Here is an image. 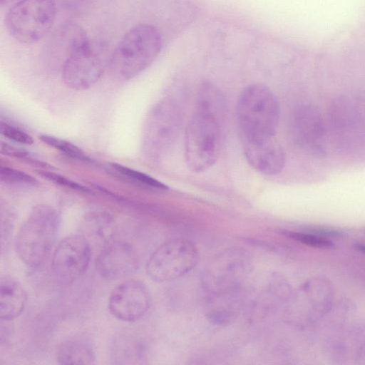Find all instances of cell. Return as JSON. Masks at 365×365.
Wrapping results in <instances>:
<instances>
[{
    "instance_id": "8",
    "label": "cell",
    "mask_w": 365,
    "mask_h": 365,
    "mask_svg": "<svg viewBox=\"0 0 365 365\" xmlns=\"http://www.w3.org/2000/svg\"><path fill=\"white\" fill-rule=\"evenodd\" d=\"M181 112L171 98L158 103L146 118L143 133V148L153 159L164 157L175 144L181 127Z\"/></svg>"
},
{
    "instance_id": "9",
    "label": "cell",
    "mask_w": 365,
    "mask_h": 365,
    "mask_svg": "<svg viewBox=\"0 0 365 365\" xmlns=\"http://www.w3.org/2000/svg\"><path fill=\"white\" fill-rule=\"evenodd\" d=\"M110 56L111 53L104 42L89 40L63 63L64 83L78 91L91 88L108 68Z\"/></svg>"
},
{
    "instance_id": "29",
    "label": "cell",
    "mask_w": 365,
    "mask_h": 365,
    "mask_svg": "<svg viewBox=\"0 0 365 365\" xmlns=\"http://www.w3.org/2000/svg\"><path fill=\"white\" fill-rule=\"evenodd\" d=\"M20 0H0V5L1 7L7 6L10 4H14Z\"/></svg>"
},
{
    "instance_id": "17",
    "label": "cell",
    "mask_w": 365,
    "mask_h": 365,
    "mask_svg": "<svg viewBox=\"0 0 365 365\" xmlns=\"http://www.w3.org/2000/svg\"><path fill=\"white\" fill-rule=\"evenodd\" d=\"M26 293L16 279L5 276L0 284V318L11 321L19 317L25 308Z\"/></svg>"
},
{
    "instance_id": "25",
    "label": "cell",
    "mask_w": 365,
    "mask_h": 365,
    "mask_svg": "<svg viewBox=\"0 0 365 365\" xmlns=\"http://www.w3.org/2000/svg\"><path fill=\"white\" fill-rule=\"evenodd\" d=\"M38 173L45 179L48 180L50 182H52L56 185L65 187L66 188H70L71 190H78L79 192H89L90 190L76 182H74L67 178H66L63 175H61L60 174L53 173L50 170H39Z\"/></svg>"
},
{
    "instance_id": "14",
    "label": "cell",
    "mask_w": 365,
    "mask_h": 365,
    "mask_svg": "<svg viewBox=\"0 0 365 365\" xmlns=\"http://www.w3.org/2000/svg\"><path fill=\"white\" fill-rule=\"evenodd\" d=\"M330 120L334 134L342 141L343 147L353 148L365 144V130L359 118L354 96H342L334 102Z\"/></svg>"
},
{
    "instance_id": "22",
    "label": "cell",
    "mask_w": 365,
    "mask_h": 365,
    "mask_svg": "<svg viewBox=\"0 0 365 365\" xmlns=\"http://www.w3.org/2000/svg\"><path fill=\"white\" fill-rule=\"evenodd\" d=\"M0 180L2 182L21 186H34L37 180L29 174L7 166L0 167Z\"/></svg>"
},
{
    "instance_id": "18",
    "label": "cell",
    "mask_w": 365,
    "mask_h": 365,
    "mask_svg": "<svg viewBox=\"0 0 365 365\" xmlns=\"http://www.w3.org/2000/svg\"><path fill=\"white\" fill-rule=\"evenodd\" d=\"M56 359L61 364H93L96 363V354L86 341L70 339L58 346Z\"/></svg>"
},
{
    "instance_id": "27",
    "label": "cell",
    "mask_w": 365,
    "mask_h": 365,
    "mask_svg": "<svg viewBox=\"0 0 365 365\" xmlns=\"http://www.w3.org/2000/svg\"><path fill=\"white\" fill-rule=\"evenodd\" d=\"M61 2L68 8H78L86 4L90 0H60Z\"/></svg>"
},
{
    "instance_id": "24",
    "label": "cell",
    "mask_w": 365,
    "mask_h": 365,
    "mask_svg": "<svg viewBox=\"0 0 365 365\" xmlns=\"http://www.w3.org/2000/svg\"><path fill=\"white\" fill-rule=\"evenodd\" d=\"M0 133L4 138L20 144L34 143L33 138L28 133L7 122L1 121Z\"/></svg>"
},
{
    "instance_id": "11",
    "label": "cell",
    "mask_w": 365,
    "mask_h": 365,
    "mask_svg": "<svg viewBox=\"0 0 365 365\" xmlns=\"http://www.w3.org/2000/svg\"><path fill=\"white\" fill-rule=\"evenodd\" d=\"M91 258V247L82 235H71L56 247L51 261L56 277L64 284L79 278L87 269Z\"/></svg>"
},
{
    "instance_id": "1",
    "label": "cell",
    "mask_w": 365,
    "mask_h": 365,
    "mask_svg": "<svg viewBox=\"0 0 365 365\" xmlns=\"http://www.w3.org/2000/svg\"><path fill=\"white\" fill-rule=\"evenodd\" d=\"M236 115L242 143L276 138L279 104L267 86L255 83L247 86L238 98Z\"/></svg>"
},
{
    "instance_id": "7",
    "label": "cell",
    "mask_w": 365,
    "mask_h": 365,
    "mask_svg": "<svg viewBox=\"0 0 365 365\" xmlns=\"http://www.w3.org/2000/svg\"><path fill=\"white\" fill-rule=\"evenodd\" d=\"M195 245L185 238H174L161 244L150 256L145 267L148 277L157 282L177 279L198 264Z\"/></svg>"
},
{
    "instance_id": "13",
    "label": "cell",
    "mask_w": 365,
    "mask_h": 365,
    "mask_svg": "<svg viewBox=\"0 0 365 365\" xmlns=\"http://www.w3.org/2000/svg\"><path fill=\"white\" fill-rule=\"evenodd\" d=\"M151 305L147 287L138 280L125 281L111 292L108 309L118 320L132 322L143 318Z\"/></svg>"
},
{
    "instance_id": "19",
    "label": "cell",
    "mask_w": 365,
    "mask_h": 365,
    "mask_svg": "<svg viewBox=\"0 0 365 365\" xmlns=\"http://www.w3.org/2000/svg\"><path fill=\"white\" fill-rule=\"evenodd\" d=\"M113 222V217L108 213L94 212L86 216L82 228L89 236L101 237L105 242L111 237L109 234Z\"/></svg>"
},
{
    "instance_id": "23",
    "label": "cell",
    "mask_w": 365,
    "mask_h": 365,
    "mask_svg": "<svg viewBox=\"0 0 365 365\" xmlns=\"http://www.w3.org/2000/svg\"><path fill=\"white\" fill-rule=\"evenodd\" d=\"M285 235L296 241L312 247L331 249L334 247V242L329 238L315 235L308 231H288L285 232Z\"/></svg>"
},
{
    "instance_id": "5",
    "label": "cell",
    "mask_w": 365,
    "mask_h": 365,
    "mask_svg": "<svg viewBox=\"0 0 365 365\" xmlns=\"http://www.w3.org/2000/svg\"><path fill=\"white\" fill-rule=\"evenodd\" d=\"M56 14L54 0H20L8 11L5 26L9 34L19 42L33 43L50 31Z\"/></svg>"
},
{
    "instance_id": "21",
    "label": "cell",
    "mask_w": 365,
    "mask_h": 365,
    "mask_svg": "<svg viewBox=\"0 0 365 365\" xmlns=\"http://www.w3.org/2000/svg\"><path fill=\"white\" fill-rule=\"evenodd\" d=\"M39 138L45 144L66 155L67 156L79 160H90L89 158L85 154L83 150L68 140L49 135H41Z\"/></svg>"
},
{
    "instance_id": "15",
    "label": "cell",
    "mask_w": 365,
    "mask_h": 365,
    "mask_svg": "<svg viewBox=\"0 0 365 365\" xmlns=\"http://www.w3.org/2000/svg\"><path fill=\"white\" fill-rule=\"evenodd\" d=\"M243 153L253 169L264 175L279 173L286 163L284 148L275 139L260 143H242Z\"/></svg>"
},
{
    "instance_id": "26",
    "label": "cell",
    "mask_w": 365,
    "mask_h": 365,
    "mask_svg": "<svg viewBox=\"0 0 365 365\" xmlns=\"http://www.w3.org/2000/svg\"><path fill=\"white\" fill-rule=\"evenodd\" d=\"M357 112L365 130V91L354 96Z\"/></svg>"
},
{
    "instance_id": "16",
    "label": "cell",
    "mask_w": 365,
    "mask_h": 365,
    "mask_svg": "<svg viewBox=\"0 0 365 365\" xmlns=\"http://www.w3.org/2000/svg\"><path fill=\"white\" fill-rule=\"evenodd\" d=\"M89 40L86 31L79 24L74 22L64 23L48 39L44 45L45 52L51 56L61 57L63 64L74 51Z\"/></svg>"
},
{
    "instance_id": "6",
    "label": "cell",
    "mask_w": 365,
    "mask_h": 365,
    "mask_svg": "<svg viewBox=\"0 0 365 365\" xmlns=\"http://www.w3.org/2000/svg\"><path fill=\"white\" fill-rule=\"evenodd\" d=\"M252 268V259L247 250L228 248L207 262L201 272L202 284L212 294H226L240 286L247 279Z\"/></svg>"
},
{
    "instance_id": "10",
    "label": "cell",
    "mask_w": 365,
    "mask_h": 365,
    "mask_svg": "<svg viewBox=\"0 0 365 365\" xmlns=\"http://www.w3.org/2000/svg\"><path fill=\"white\" fill-rule=\"evenodd\" d=\"M290 129L293 140L304 152L317 157L325 155L327 127L316 106L312 104L298 106L293 113Z\"/></svg>"
},
{
    "instance_id": "3",
    "label": "cell",
    "mask_w": 365,
    "mask_h": 365,
    "mask_svg": "<svg viewBox=\"0 0 365 365\" xmlns=\"http://www.w3.org/2000/svg\"><path fill=\"white\" fill-rule=\"evenodd\" d=\"M162 38L158 29L149 24H138L127 31L111 53L108 68L122 81L130 80L158 57Z\"/></svg>"
},
{
    "instance_id": "2",
    "label": "cell",
    "mask_w": 365,
    "mask_h": 365,
    "mask_svg": "<svg viewBox=\"0 0 365 365\" xmlns=\"http://www.w3.org/2000/svg\"><path fill=\"white\" fill-rule=\"evenodd\" d=\"M224 115L223 109L196 103L185 135V158L190 171L202 173L216 163Z\"/></svg>"
},
{
    "instance_id": "12",
    "label": "cell",
    "mask_w": 365,
    "mask_h": 365,
    "mask_svg": "<svg viewBox=\"0 0 365 365\" xmlns=\"http://www.w3.org/2000/svg\"><path fill=\"white\" fill-rule=\"evenodd\" d=\"M139 262L138 253L131 242L111 237L103 243L96 260V268L102 277L118 279L133 273Z\"/></svg>"
},
{
    "instance_id": "28",
    "label": "cell",
    "mask_w": 365,
    "mask_h": 365,
    "mask_svg": "<svg viewBox=\"0 0 365 365\" xmlns=\"http://www.w3.org/2000/svg\"><path fill=\"white\" fill-rule=\"evenodd\" d=\"M354 247L356 250H358L365 255V244L359 243V242L355 243V244H354Z\"/></svg>"
},
{
    "instance_id": "4",
    "label": "cell",
    "mask_w": 365,
    "mask_h": 365,
    "mask_svg": "<svg viewBox=\"0 0 365 365\" xmlns=\"http://www.w3.org/2000/svg\"><path fill=\"white\" fill-rule=\"evenodd\" d=\"M60 224L56 210L47 205L35 206L21 226L15 239L20 259L30 267L41 266L56 242Z\"/></svg>"
},
{
    "instance_id": "20",
    "label": "cell",
    "mask_w": 365,
    "mask_h": 365,
    "mask_svg": "<svg viewBox=\"0 0 365 365\" xmlns=\"http://www.w3.org/2000/svg\"><path fill=\"white\" fill-rule=\"evenodd\" d=\"M109 168L113 173L140 185L159 190H165L168 189V187L165 184L155 178L127 166L112 163L109 164Z\"/></svg>"
}]
</instances>
